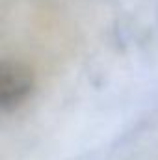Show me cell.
<instances>
[{
  "label": "cell",
  "instance_id": "cell-1",
  "mask_svg": "<svg viewBox=\"0 0 158 160\" xmlns=\"http://www.w3.org/2000/svg\"><path fill=\"white\" fill-rule=\"evenodd\" d=\"M34 88L32 71L21 62L4 60L0 65V108L7 114L19 108Z\"/></svg>",
  "mask_w": 158,
  "mask_h": 160
}]
</instances>
